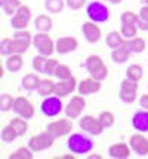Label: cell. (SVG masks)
Returning a JSON list of instances; mask_svg holds the SVG:
<instances>
[{"label":"cell","mask_w":148,"mask_h":159,"mask_svg":"<svg viewBox=\"0 0 148 159\" xmlns=\"http://www.w3.org/2000/svg\"><path fill=\"white\" fill-rule=\"evenodd\" d=\"M67 147L71 150V153L76 155H87L92 152L93 149V141H92L87 135L80 134V132H73L68 137L67 141Z\"/></svg>","instance_id":"6da1fadb"},{"label":"cell","mask_w":148,"mask_h":159,"mask_svg":"<svg viewBox=\"0 0 148 159\" xmlns=\"http://www.w3.org/2000/svg\"><path fill=\"white\" fill-rule=\"evenodd\" d=\"M85 69L92 77L98 79V80H105L108 77V67L104 62V60L99 55H89L85 61Z\"/></svg>","instance_id":"7a4b0ae2"},{"label":"cell","mask_w":148,"mask_h":159,"mask_svg":"<svg viewBox=\"0 0 148 159\" xmlns=\"http://www.w3.org/2000/svg\"><path fill=\"white\" fill-rule=\"evenodd\" d=\"M33 45V36L28 30H16L11 42V54H25Z\"/></svg>","instance_id":"3957f363"},{"label":"cell","mask_w":148,"mask_h":159,"mask_svg":"<svg viewBox=\"0 0 148 159\" xmlns=\"http://www.w3.org/2000/svg\"><path fill=\"white\" fill-rule=\"evenodd\" d=\"M33 45H34V48L37 49V52L42 54V55L52 57L53 52H57L55 42H53V39L49 36V33L39 31L36 36H33Z\"/></svg>","instance_id":"277c9868"},{"label":"cell","mask_w":148,"mask_h":159,"mask_svg":"<svg viewBox=\"0 0 148 159\" xmlns=\"http://www.w3.org/2000/svg\"><path fill=\"white\" fill-rule=\"evenodd\" d=\"M86 15L87 18L93 22H107L108 18H110V11L108 7L102 3V2H91L87 6H86Z\"/></svg>","instance_id":"5b68a950"},{"label":"cell","mask_w":148,"mask_h":159,"mask_svg":"<svg viewBox=\"0 0 148 159\" xmlns=\"http://www.w3.org/2000/svg\"><path fill=\"white\" fill-rule=\"evenodd\" d=\"M55 137L49 134L48 131H43L37 135H33L30 137L28 140V147L33 150L34 153H39V152H43V150H48L53 146V141H55Z\"/></svg>","instance_id":"8992f818"},{"label":"cell","mask_w":148,"mask_h":159,"mask_svg":"<svg viewBox=\"0 0 148 159\" xmlns=\"http://www.w3.org/2000/svg\"><path fill=\"white\" fill-rule=\"evenodd\" d=\"M73 128H74L73 119L65 118V119H57V120L48 124L46 131L49 132V134H52L55 139H61V137H65V135L71 134Z\"/></svg>","instance_id":"52a82bcc"},{"label":"cell","mask_w":148,"mask_h":159,"mask_svg":"<svg viewBox=\"0 0 148 159\" xmlns=\"http://www.w3.org/2000/svg\"><path fill=\"white\" fill-rule=\"evenodd\" d=\"M119 97L123 103H126V104L135 103L136 98H138V82L129 79V77L123 79L121 83H120Z\"/></svg>","instance_id":"ba28073f"},{"label":"cell","mask_w":148,"mask_h":159,"mask_svg":"<svg viewBox=\"0 0 148 159\" xmlns=\"http://www.w3.org/2000/svg\"><path fill=\"white\" fill-rule=\"evenodd\" d=\"M31 20H33L31 7L27 6V5H21V7L11 18V27L15 28V30H25L31 22Z\"/></svg>","instance_id":"9c48e42d"},{"label":"cell","mask_w":148,"mask_h":159,"mask_svg":"<svg viewBox=\"0 0 148 159\" xmlns=\"http://www.w3.org/2000/svg\"><path fill=\"white\" fill-rule=\"evenodd\" d=\"M78 126H80V129L82 131L87 132V134H91V135H101L102 132H104V125L101 124V120L99 118H95V116H92V115H85V116H82V118L78 119Z\"/></svg>","instance_id":"30bf717a"},{"label":"cell","mask_w":148,"mask_h":159,"mask_svg":"<svg viewBox=\"0 0 148 159\" xmlns=\"http://www.w3.org/2000/svg\"><path fill=\"white\" fill-rule=\"evenodd\" d=\"M86 109V100L83 95H74L71 97L68 104L64 107V113L65 116L70 119H80L83 115V110Z\"/></svg>","instance_id":"8fae6325"},{"label":"cell","mask_w":148,"mask_h":159,"mask_svg":"<svg viewBox=\"0 0 148 159\" xmlns=\"http://www.w3.org/2000/svg\"><path fill=\"white\" fill-rule=\"evenodd\" d=\"M40 110H42V113L44 116H48V118H55V116H58V115L64 110V104H62V101H61V97H58V95H55V97H52V95H50V97H46L42 101V104H40Z\"/></svg>","instance_id":"7c38bea8"},{"label":"cell","mask_w":148,"mask_h":159,"mask_svg":"<svg viewBox=\"0 0 148 159\" xmlns=\"http://www.w3.org/2000/svg\"><path fill=\"white\" fill-rule=\"evenodd\" d=\"M14 111L16 113V116H21V118L25 119H33L36 113V107L27 97H16L14 103Z\"/></svg>","instance_id":"4fadbf2b"},{"label":"cell","mask_w":148,"mask_h":159,"mask_svg":"<svg viewBox=\"0 0 148 159\" xmlns=\"http://www.w3.org/2000/svg\"><path fill=\"white\" fill-rule=\"evenodd\" d=\"M82 33H83L86 40L89 42V43H92V45L98 43L101 40V37H102V31H101V27L98 25V22H93L91 20L83 22Z\"/></svg>","instance_id":"5bb4252c"},{"label":"cell","mask_w":148,"mask_h":159,"mask_svg":"<svg viewBox=\"0 0 148 159\" xmlns=\"http://www.w3.org/2000/svg\"><path fill=\"white\" fill-rule=\"evenodd\" d=\"M78 48V40L73 36H62L55 42V49L59 55H67L71 54L74 51H77Z\"/></svg>","instance_id":"9a60e30c"},{"label":"cell","mask_w":148,"mask_h":159,"mask_svg":"<svg viewBox=\"0 0 148 159\" xmlns=\"http://www.w3.org/2000/svg\"><path fill=\"white\" fill-rule=\"evenodd\" d=\"M129 146L132 147V152H135L138 156H147L148 155V139L142 135V132H136L129 139Z\"/></svg>","instance_id":"2e32d148"},{"label":"cell","mask_w":148,"mask_h":159,"mask_svg":"<svg viewBox=\"0 0 148 159\" xmlns=\"http://www.w3.org/2000/svg\"><path fill=\"white\" fill-rule=\"evenodd\" d=\"M102 88V83L101 80L95 79V77H87V79H83L78 82V86H77V92L80 95H91V94H95V92H99Z\"/></svg>","instance_id":"e0dca14e"},{"label":"cell","mask_w":148,"mask_h":159,"mask_svg":"<svg viewBox=\"0 0 148 159\" xmlns=\"http://www.w3.org/2000/svg\"><path fill=\"white\" fill-rule=\"evenodd\" d=\"M77 86H78V82L74 76L68 77V79H64V80H59L57 83V88H55V95H58L61 98L68 97L70 94H73L74 91L77 89Z\"/></svg>","instance_id":"ac0fdd59"},{"label":"cell","mask_w":148,"mask_h":159,"mask_svg":"<svg viewBox=\"0 0 148 159\" xmlns=\"http://www.w3.org/2000/svg\"><path fill=\"white\" fill-rule=\"evenodd\" d=\"M132 147L127 143H114L108 149V156L114 159H127L130 156Z\"/></svg>","instance_id":"d6986e66"},{"label":"cell","mask_w":148,"mask_h":159,"mask_svg":"<svg viewBox=\"0 0 148 159\" xmlns=\"http://www.w3.org/2000/svg\"><path fill=\"white\" fill-rule=\"evenodd\" d=\"M132 126L138 132H148V110H139L132 116Z\"/></svg>","instance_id":"ffe728a7"},{"label":"cell","mask_w":148,"mask_h":159,"mask_svg":"<svg viewBox=\"0 0 148 159\" xmlns=\"http://www.w3.org/2000/svg\"><path fill=\"white\" fill-rule=\"evenodd\" d=\"M130 54H132V51L129 48V42H127V39H126L121 46L113 49V52H111V60H113L114 62H117V64H123V62H127Z\"/></svg>","instance_id":"44dd1931"},{"label":"cell","mask_w":148,"mask_h":159,"mask_svg":"<svg viewBox=\"0 0 148 159\" xmlns=\"http://www.w3.org/2000/svg\"><path fill=\"white\" fill-rule=\"evenodd\" d=\"M22 66H24V58L21 54H11L5 60V67L11 73H18L22 69Z\"/></svg>","instance_id":"7402d4cb"},{"label":"cell","mask_w":148,"mask_h":159,"mask_svg":"<svg viewBox=\"0 0 148 159\" xmlns=\"http://www.w3.org/2000/svg\"><path fill=\"white\" fill-rule=\"evenodd\" d=\"M55 88H57V83L53 82L52 79L46 77V79L40 80V85L37 88V94L43 98L50 97V95H55Z\"/></svg>","instance_id":"603a6c76"},{"label":"cell","mask_w":148,"mask_h":159,"mask_svg":"<svg viewBox=\"0 0 148 159\" xmlns=\"http://www.w3.org/2000/svg\"><path fill=\"white\" fill-rule=\"evenodd\" d=\"M34 27L37 31H42V33H49L52 27H53V21L49 15H39L36 16L34 20Z\"/></svg>","instance_id":"cb8c5ba5"},{"label":"cell","mask_w":148,"mask_h":159,"mask_svg":"<svg viewBox=\"0 0 148 159\" xmlns=\"http://www.w3.org/2000/svg\"><path fill=\"white\" fill-rule=\"evenodd\" d=\"M40 77L39 75H36V73H27L25 76L22 77L21 80V86L24 88L25 91H37L39 88V85H40Z\"/></svg>","instance_id":"d4e9b609"},{"label":"cell","mask_w":148,"mask_h":159,"mask_svg":"<svg viewBox=\"0 0 148 159\" xmlns=\"http://www.w3.org/2000/svg\"><path fill=\"white\" fill-rule=\"evenodd\" d=\"M27 120H28V119L21 118V116H16V118L11 119L9 125L16 131L18 137H24V135L27 134V131H28V122H27Z\"/></svg>","instance_id":"484cf974"},{"label":"cell","mask_w":148,"mask_h":159,"mask_svg":"<svg viewBox=\"0 0 148 159\" xmlns=\"http://www.w3.org/2000/svg\"><path fill=\"white\" fill-rule=\"evenodd\" d=\"M125 40H126V39L123 37V34H121L120 31H110L105 37L107 46L111 49H116V48H119V46H121V45L125 43Z\"/></svg>","instance_id":"4316f807"},{"label":"cell","mask_w":148,"mask_h":159,"mask_svg":"<svg viewBox=\"0 0 148 159\" xmlns=\"http://www.w3.org/2000/svg\"><path fill=\"white\" fill-rule=\"evenodd\" d=\"M127 42H129V48L132 51V54H142L147 48V42L144 37L135 36L132 39H127Z\"/></svg>","instance_id":"83f0119b"},{"label":"cell","mask_w":148,"mask_h":159,"mask_svg":"<svg viewBox=\"0 0 148 159\" xmlns=\"http://www.w3.org/2000/svg\"><path fill=\"white\" fill-rule=\"evenodd\" d=\"M65 0H44V7L50 14H59L65 7Z\"/></svg>","instance_id":"f1b7e54d"},{"label":"cell","mask_w":148,"mask_h":159,"mask_svg":"<svg viewBox=\"0 0 148 159\" xmlns=\"http://www.w3.org/2000/svg\"><path fill=\"white\" fill-rule=\"evenodd\" d=\"M142 76H144V69L139 64H132V66H129L126 69V77L132 79V80L139 82L142 79Z\"/></svg>","instance_id":"f546056e"},{"label":"cell","mask_w":148,"mask_h":159,"mask_svg":"<svg viewBox=\"0 0 148 159\" xmlns=\"http://www.w3.org/2000/svg\"><path fill=\"white\" fill-rule=\"evenodd\" d=\"M0 139L3 143H14L15 140L18 139V134L15 131L11 125H6L2 128V132H0Z\"/></svg>","instance_id":"4dcf8cb0"},{"label":"cell","mask_w":148,"mask_h":159,"mask_svg":"<svg viewBox=\"0 0 148 159\" xmlns=\"http://www.w3.org/2000/svg\"><path fill=\"white\" fill-rule=\"evenodd\" d=\"M46 61H48V57L46 55H42V54L36 55L34 58H33V62H31L34 71L42 73V75H46Z\"/></svg>","instance_id":"1f68e13d"},{"label":"cell","mask_w":148,"mask_h":159,"mask_svg":"<svg viewBox=\"0 0 148 159\" xmlns=\"http://www.w3.org/2000/svg\"><path fill=\"white\" fill-rule=\"evenodd\" d=\"M21 0H6L3 5H2V11L9 16H14L15 12L21 7Z\"/></svg>","instance_id":"d6a6232c"},{"label":"cell","mask_w":148,"mask_h":159,"mask_svg":"<svg viewBox=\"0 0 148 159\" xmlns=\"http://www.w3.org/2000/svg\"><path fill=\"white\" fill-rule=\"evenodd\" d=\"M33 158H34V152L30 149L28 146H27V147L16 149V150L9 156V159H33Z\"/></svg>","instance_id":"836d02e7"},{"label":"cell","mask_w":148,"mask_h":159,"mask_svg":"<svg viewBox=\"0 0 148 159\" xmlns=\"http://www.w3.org/2000/svg\"><path fill=\"white\" fill-rule=\"evenodd\" d=\"M14 103H15V98L7 94V92H3L2 97H0V110L2 111H9V110H14Z\"/></svg>","instance_id":"e575fe53"},{"label":"cell","mask_w":148,"mask_h":159,"mask_svg":"<svg viewBox=\"0 0 148 159\" xmlns=\"http://www.w3.org/2000/svg\"><path fill=\"white\" fill-rule=\"evenodd\" d=\"M138 30H139V27L135 25V24H121L120 33L123 34L125 39H132V37L138 34Z\"/></svg>","instance_id":"d590c367"},{"label":"cell","mask_w":148,"mask_h":159,"mask_svg":"<svg viewBox=\"0 0 148 159\" xmlns=\"http://www.w3.org/2000/svg\"><path fill=\"white\" fill-rule=\"evenodd\" d=\"M53 76L57 77L58 80H64V79H68L71 77V69L67 66V64H58L57 70H55V73H53Z\"/></svg>","instance_id":"8d00e7d4"},{"label":"cell","mask_w":148,"mask_h":159,"mask_svg":"<svg viewBox=\"0 0 148 159\" xmlns=\"http://www.w3.org/2000/svg\"><path fill=\"white\" fill-rule=\"evenodd\" d=\"M139 22H138V27L142 31H148V5L142 6L139 9Z\"/></svg>","instance_id":"74e56055"},{"label":"cell","mask_w":148,"mask_h":159,"mask_svg":"<svg viewBox=\"0 0 148 159\" xmlns=\"http://www.w3.org/2000/svg\"><path fill=\"white\" fill-rule=\"evenodd\" d=\"M98 118H99V120H101V124L104 125V128H105V129L107 128H111V126L116 124V116H114L111 111H108V110L102 111Z\"/></svg>","instance_id":"f35d334b"},{"label":"cell","mask_w":148,"mask_h":159,"mask_svg":"<svg viewBox=\"0 0 148 159\" xmlns=\"http://www.w3.org/2000/svg\"><path fill=\"white\" fill-rule=\"evenodd\" d=\"M120 21H121V24H135V25H138V22H139V15L135 14V12H130V11H126V12L121 14Z\"/></svg>","instance_id":"ab89813d"},{"label":"cell","mask_w":148,"mask_h":159,"mask_svg":"<svg viewBox=\"0 0 148 159\" xmlns=\"http://www.w3.org/2000/svg\"><path fill=\"white\" fill-rule=\"evenodd\" d=\"M11 42H12V37H3L0 42V54L3 57L11 55Z\"/></svg>","instance_id":"60d3db41"},{"label":"cell","mask_w":148,"mask_h":159,"mask_svg":"<svg viewBox=\"0 0 148 159\" xmlns=\"http://www.w3.org/2000/svg\"><path fill=\"white\" fill-rule=\"evenodd\" d=\"M58 60L57 58H52V57H48V61H46V75L48 76H53L55 70L58 67Z\"/></svg>","instance_id":"b9f144b4"},{"label":"cell","mask_w":148,"mask_h":159,"mask_svg":"<svg viewBox=\"0 0 148 159\" xmlns=\"http://www.w3.org/2000/svg\"><path fill=\"white\" fill-rule=\"evenodd\" d=\"M65 3H67V6L73 9V11H78V9H82V7L85 6L86 0H65Z\"/></svg>","instance_id":"7bdbcfd3"},{"label":"cell","mask_w":148,"mask_h":159,"mask_svg":"<svg viewBox=\"0 0 148 159\" xmlns=\"http://www.w3.org/2000/svg\"><path fill=\"white\" fill-rule=\"evenodd\" d=\"M139 106H141L142 109L148 110V94H144V95L139 98Z\"/></svg>","instance_id":"ee69618b"},{"label":"cell","mask_w":148,"mask_h":159,"mask_svg":"<svg viewBox=\"0 0 148 159\" xmlns=\"http://www.w3.org/2000/svg\"><path fill=\"white\" fill-rule=\"evenodd\" d=\"M74 155H76V153H74ZM74 155H62V156H58L57 159H76Z\"/></svg>","instance_id":"f6af8a7d"},{"label":"cell","mask_w":148,"mask_h":159,"mask_svg":"<svg viewBox=\"0 0 148 159\" xmlns=\"http://www.w3.org/2000/svg\"><path fill=\"white\" fill-rule=\"evenodd\" d=\"M104 156H101V155H98V153H93V155H89L87 156V159H102Z\"/></svg>","instance_id":"bcb514c9"},{"label":"cell","mask_w":148,"mask_h":159,"mask_svg":"<svg viewBox=\"0 0 148 159\" xmlns=\"http://www.w3.org/2000/svg\"><path fill=\"white\" fill-rule=\"evenodd\" d=\"M107 2H110V3H113V5H119V3H121L123 0H107Z\"/></svg>","instance_id":"7dc6e473"},{"label":"cell","mask_w":148,"mask_h":159,"mask_svg":"<svg viewBox=\"0 0 148 159\" xmlns=\"http://www.w3.org/2000/svg\"><path fill=\"white\" fill-rule=\"evenodd\" d=\"M5 2H6V0H0V6H2V5H3Z\"/></svg>","instance_id":"c3c4849f"},{"label":"cell","mask_w":148,"mask_h":159,"mask_svg":"<svg viewBox=\"0 0 148 159\" xmlns=\"http://www.w3.org/2000/svg\"><path fill=\"white\" fill-rule=\"evenodd\" d=\"M144 3H145V5H148V0H144Z\"/></svg>","instance_id":"681fc988"}]
</instances>
